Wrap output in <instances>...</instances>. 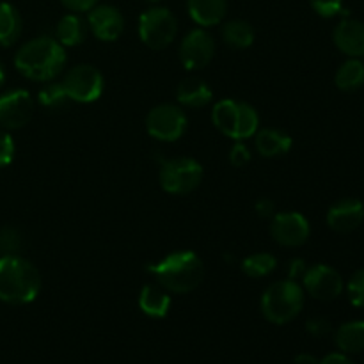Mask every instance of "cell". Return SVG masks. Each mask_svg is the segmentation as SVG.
<instances>
[{
  "mask_svg": "<svg viewBox=\"0 0 364 364\" xmlns=\"http://www.w3.org/2000/svg\"><path fill=\"white\" fill-rule=\"evenodd\" d=\"M63 2V6L66 7V9H70L71 13H89V11L92 9V7L98 4V0H60Z\"/></svg>",
  "mask_w": 364,
  "mask_h": 364,
  "instance_id": "e575fe53",
  "label": "cell"
},
{
  "mask_svg": "<svg viewBox=\"0 0 364 364\" xmlns=\"http://www.w3.org/2000/svg\"><path fill=\"white\" fill-rule=\"evenodd\" d=\"M334 45L345 55L361 59L364 57V23L354 18H345L333 32Z\"/></svg>",
  "mask_w": 364,
  "mask_h": 364,
  "instance_id": "9a60e30c",
  "label": "cell"
},
{
  "mask_svg": "<svg viewBox=\"0 0 364 364\" xmlns=\"http://www.w3.org/2000/svg\"><path fill=\"white\" fill-rule=\"evenodd\" d=\"M23 249V237L16 228H0V252L2 256H14L20 255Z\"/></svg>",
  "mask_w": 364,
  "mask_h": 364,
  "instance_id": "f1b7e54d",
  "label": "cell"
},
{
  "mask_svg": "<svg viewBox=\"0 0 364 364\" xmlns=\"http://www.w3.org/2000/svg\"><path fill=\"white\" fill-rule=\"evenodd\" d=\"M139 308L149 318H164L171 309V295L160 284H144L139 294Z\"/></svg>",
  "mask_w": 364,
  "mask_h": 364,
  "instance_id": "2e32d148",
  "label": "cell"
},
{
  "mask_svg": "<svg viewBox=\"0 0 364 364\" xmlns=\"http://www.w3.org/2000/svg\"><path fill=\"white\" fill-rule=\"evenodd\" d=\"M70 102L92 103L103 92V75L91 64H77L60 80Z\"/></svg>",
  "mask_w": 364,
  "mask_h": 364,
  "instance_id": "ba28073f",
  "label": "cell"
},
{
  "mask_svg": "<svg viewBox=\"0 0 364 364\" xmlns=\"http://www.w3.org/2000/svg\"><path fill=\"white\" fill-rule=\"evenodd\" d=\"M251 149H249L242 141H237V144H235L230 151V162L233 164L235 167H244L251 162Z\"/></svg>",
  "mask_w": 364,
  "mask_h": 364,
  "instance_id": "836d02e7",
  "label": "cell"
},
{
  "mask_svg": "<svg viewBox=\"0 0 364 364\" xmlns=\"http://www.w3.org/2000/svg\"><path fill=\"white\" fill-rule=\"evenodd\" d=\"M259 128V116L252 105L245 102H238V121L235 130V141H245L255 137Z\"/></svg>",
  "mask_w": 364,
  "mask_h": 364,
  "instance_id": "4316f807",
  "label": "cell"
},
{
  "mask_svg": "<svg viewBox=\"0 0 364 364\" xmlns=\"http://www.w3.org/2000/svg\"><path fill=\"white\" fill-rule=\"evenodd\" d=\"M41 290V274L20 255L0 258V301L6 304H31Z\"/></svg>",
  "mask_w": 364,
  "mask_h": 364,
  "instance_id": "3957f363",
  "label": "cell"
},
{
  "mask_svg": "<svg viewBox=\"0 0 364 364\" xmlns=\"http://www.w3.org/2000/svg\"><path fill=\"white\" fill-rule=\"evenodd\" d=\"M89 32L87 20L80 16L78 13L64 14L55 27V39L60 45L66 46H78L85 41Z\"/></svg>",
  "mask_w": 364,
  "mask_h": 364,
  "instance_id": "ffe728a7",
  "label": "cell"
},
{
  "mask_svg": "<svg viewBox=\"0 0 364 364\" xmlns=\"http://www.w3.org/2000/svg\"><path fill=\"white\" fill-rule=\"evenodd\" d=\"M302 288L316 301L329 302L343 294V279L336 269L323 263L308 267L302 276Z\"/></svg>",
  "mask_w": 364,
  "mask_h": 364,
  "instance_id": "9c48e42d",
  "label": "cell"
},
{
  "mask_svg": "<svg viewBox=\"0 0 364 364\" xmlns=\"http://www.w3.org/2000/svg\"><path fill=\"white\" fill-rule=\"evenodd\" d=\"M187 114L173 103L153 107L146 116V132L149 137L162 142H176L187 132Z\"/></svg>",
  "mask_w": 364,
  "mask_h": 364,
  "instance_id": "52a82bcc",
  "label": "cell"
},
{
  "mask_svg": "<svg viewBox=\"0 0 364 364\" xmlns=\"http://www.w3.org/2000/svg\"><path fill=\"white\" fill-rule=\"evenodd\" d=\"M39 103L43 105V109L46 110H63L64 107L70 103V98L66 96V92H64L63 85L55 84V82H46L45 87L39 91V96H38Z\"/></svg>",
  "mask_w": 364,
  "mask_h": 364,
  "instance_id": "83f0119b",
  "label": "cell"
},
{
  "mask_svg": "<svg viewBox=\"0 0 364 364\" xmlns=\"http://www.w3.org/2000/svg\"><path fill=\"white\" fill-rule=\"evenodd\" d=\"M215 55V39L205 28H194L180 45V60L187 70H203Z\"/></svg>",
  "mask_w": 364,
  "mask_h": 364,
  "instance_id": "8fae6325",
  "label": "cell"
},
{
  "mask_svg": "<svg viewBox=\"0 0 364 364\" xmlns=\"http://www.w3.org/2000/svg\"><path fill=\"white\" fill-rule=\"evenodd\" d=\"M306 329L315 338H326L333 333V326L323 316H313V318H309L308 323H306Z\"/></svg>",
  "mask_w": 364,
  "mask_h": 364,
  "instance_id": "1f68e13d",
  "label": "cell"
},
{
  "mask_svg": "<svg viewBox=\"0 0 364 364\" xmlns=\"http://www.w3.org/2000/svg\"><path fill=\"white\" fill-rule=\"evenodd\" d=\"M277 259L270 252H256V255L247 256L242 259V272L251 279H262V277L270 276L276 270Z\"/></svg>",
  "mask_w": 364,
  "mask_h": 364,
  "instance_id": "484cf974",
  "label": "cell"
},
{
  "mask_svg": "<svg viewBox=\"0 0 364 364\" xmlns=\"http://www.w3.org/2000/svg\"><path fill=\"white\" fill-rule=\"evenodd\" d=\"M4 80H6V73H4V68H2V64H0V89H2Z\"/></svg>",
  "mask_w": 364,
  "mask_h": 364,
  "instance_id": "ab89813d",
  "label": "cell"
},
{
  "mask_svg": "<svg viewBox=\"0 0 364 364\" xmlns=\"http://www.w3.org/2000/svg\"><path fill=\"white\" fill-rule=\"evenodd\" d=\"M212 121L220 134L233 139L238 121V102H235V100H220V102H217L212 110Z\"/></svg>",
  "mask_w": 364,
  "mask_h": 364,
  "instance_id": "cb8c5ba5",
  "label": "cell"
},
{
  "mask_svg": "<svg viewBox=\"0 0 364 364\" xmlns=\"http://www.w3.org/2000/svg\"><path fill=\"white\" fill-rule=\"evenodd\" d=\"M223 39L235 50H245L255 43V28L245 20H230L223 27Z\"/></svg>",
  "mask_w": 364,
  "mask_h": 364,
  "instance_id": "d4e9b609",
  "label": "cell"
},
{
  "mask_svg": "<svg viewBox=\"0 0 364 364\" xmlns=\"http://www.w3.org/2000/svg\"><path fill=\"white\" fill-rule=\"evenodd\" d=\"M21 36V16L9 2H0V46H11Z\"/></svg>",
  "mask_w": 364,
  "mask_h": 364,
  "instance_id": "603a6c76",
  "label": "cell"
},
{
  "mask_svg": "<svg viewBox=\"0 0 364 364\" xmlns=\"http://www.w3.org/2000/svg\"><path fill=\"white\" fill-rule=\"evenodd\" d=\"M162 288L171 294H191L205 279L203 259L194 251H174L159 263L148 267Z\"/></svg>",
  "mask_w": 364,
  "mask_h": 364,
  "instance_id": "7a4b0ae2",
  "label": "cell"
},
{
  "mask_svg": "<svg viewBox=\"0 0 364 364\" xmlns=\"http://www.w3.org/2000/svg\"><path fill=\"white\" fill-rule=\"evenodd\" d=\"M304 288L291 279L276 281L262 295V315L274 326H287L294 322L304 309Z\"/></svg>",
  "mask_w": 364,
  "mask_h": 364,
  "instance_id": "277c9868",
  "label": "cell"
},
{
  "mask_svg": "<svg viewBox=\"0 0 364 364\" xmlns=\"http://www.w3.org/2000/svg\"><path fill=\"white\" fill-rule=\"evenodd\" d=\"M256 213H258L259 219H272L276 215V205L270 199H259L256 203Z\"/></svg>",
  "mask_w": 364,
  "mask_h": 364,
  "instance_id": "d590c367",
  "label": "cell"
},
{
  "mask_svg": "<svg viewBox=\"0 0 364 364\" xmlns=\"http://www.w3.org/2000/svg\"><path fill=\"white\" fill-rule=\"evenodd\" d=\"M294 364H320V361H316V358H313L309 354H301L295 358Z\"/></svg>",
  "mask_w": 364,
  "mask_h": 364,
  "instance_id": "f35d334b",
  "label": "cell"
},
{
  "mask_svg": "<svg viewBox=\"0 0 364 364\" xmlns=\"http://www.w3.org/2000/svg\"><path fill=\"white\" fill-rule=\"evenodd\" d=\"M14 159V141L7 132H0V167H6Z\"/></svg>",
  "mask_w": 364,
  "mask_h": 364,
  "instance_id": "d6a6232c",
  "label": "cell"
},
{
  "mask_svg": "<svg viewBox=\"0 0 364 364\" xmlns=\"http://www.w3.org/2000/svg\"><path fill=\"white\" fill-rule=\"evenodd\" d=\"M338 89L343 92H355L364 85V63L361 59L350 57L345 60L336 71L334 77Z\"/></svg>",
  "mask_w": 364,
  "mask_h": 364,
  "instance_id": "7402d4cb",
  "label": "cell"
},
{
  "mask_svg": "<svg viewBox=\"0 0 364 364\" xmlns=\"http://www.w3.org/2000/svg\"><path fill=\"white\" fill-rule=\"evenodd\" d=\"M309 4L322 18H333L343 11V0H309Z\"/></svg>",
  "mask_w": 364,
  "mask_h": 364,
  "instance_id": "4dcf8cb0",
  "label": "cell"
},
{
  "mask_svg": "<svg viewBox=\"0 0 364 364\" xmlns=\"http://www.w3.org/2000/svg\"><path fill=\"white\" fill-rule=\"evenodd\" d=\"M306 269H308V265H306L304 259H301V258L291 259L290 265H288V279H291V281L302 279Z\"/></svg>",
  "mask_w": 364,
  "mask_h": 364,
  "instance_id": "8d00e7d4",
  "label": "cell"
},
{
  "mask_svg": "<svg viewBox=\"0 0 364 364\" xmlns=\"http://www.w3.org/2000/svg\"><path fill=\"white\" fill-rule=\"evenodd\" d=\"M205 171L203 166L188 156L169 159L162 164L159 173L160 187L173 196H185L194 192L201 185Z\"/></svg>",
  "mask_w": 364,
  "mask_h": 364,
  "instance_id": "5b68a950",
  "label": "cell"
},
{
  "mask_svg": "<svg viewBox=\"0 0 364 364\" xmlns=\"http://www.w3.org/2000/svg\"><path fill=\"white\" fill-rule=\"evenodd\" d=\"M148 2H151V4H156V2H160V0H148Z\"/></svg>",
  "mask_w": 364,
  "mask_h": 364,
  "instance_id": "60d3db41",
  "label": "cell"
},
{
  "mask_svg": "<svg viewBox=\"0 0 364 364\" xmlns=\"http://www.w3.org/2000/svg\"><path fill=\"white\" fill-rule=\"evenodd\" d=\"M14 66L36 82H52L63 73L66 66V52L57 39L50 36H39L25 43L14 55Z\"/></svg>",
  "mask_w": 364,
  "mask_h": 364,
  "instance_id": "6da1fadb",
  "label": "cell"
},
{
  "mask_svg": "<svg viewBox=\"0 0 364 364\" xmlns=\"http://www.w3.org/2000/svg\"><path fill=\"white\" fill-rule=\"evenodd\" d=\"M89 31L96 36V39L103 43H112L121 38L124 32V18L117 7L109 4H96L87 13Z\"/></svg>",
  "mask_w": 364,
  "mask_h": 364,
  "instance_id": "4fadbf2b",
  "label": "cell"
},
{
  "mask_svg": "<svg viewBox=\"0 0 364 364\" xmlns=\"http://www.w3.org/2000/svg\"><path fill=\"white\" fill-rule=\"evenodd\" d=\"M176 34L178 20L167 7H149L139 18V36L148 48H167Z\"/></svg>",
  "mask_w": 364,
  "mask_h": 364,
  "instance_id": "8992f818",
  "label": "cell"
},
{
  "mask_svg": "<svg viewBox=\"0 0 364 364\" xmlns=\"http://www.w3.org/2000/svg\"><path fill=\"white\" fill-rule=\"evenodd\" d=\"M34 114V100L25 89H13L0 96V127L18 130L28 124Z\"/></svg>",
  "mask_w": 364,
  "mask_h": 364,
  "instance_id": "7c38bea8",
  "label": "cell"
},
{
  "mask_svg": "<svg viewBox=\"0 0 364 364\" xmlns=\"http://www.w3.org/2000/svg\"><path fill=\"white\" fill-rule=\"evenodd\" d=\"M347 294L355 308L364 309V269L358 270V272L348 279Z\"/></svg>",
  "mask_w": 364,
  "mask_h": 364,
  "instance_id": "f546056e",
  "label": "cell"
},
{
  "mask_svg": "<svg viewBox=\"0 0 364 364\" xmlns=\"http://www.w3.org/2000/svg\"><path fill=\"white\" fill-rule=\"evenodd\" d=\"M334 343L343 354L364 352V320H352L338 327L334 333Z\"/></svg>",
  "mask_w": 364,
  "mask_h": 364,
  "instance_id": "44dd1931",
  "label": "cell"
},
{
  "mask_svg": "<svg viewBox=\"0 0 364 364\" xmlns=\"http://www.w3.org/2000/svg\"><path fill=\"white\" fill-rule=\"evenodd\" d=\"M256 151L267 159H276V156L287 155L291 149V137L284 132L277 130V128H263L258 130L255 135Z\"/></svg>",
  "mask_w": 364,
  "mask_h": 364,
  "instance_id": "ac0fdd59",
  "label": "cell"
},
{
  "mask_svg": "<svg viewBox=\"0 0 364 364\" xmlns=\"http://www.w3.org/2000/svg\"><path fill=\"white\" fill-rule=\"evenodd\" d=\"M176 98L181 105L188 109H203L212 102L213 92L205 80L192 77L180 82L176 89Z\"/></svg>",
  "mask_w": 364,
  "mask_h": 364,
  "instance_id": "d6986e66",
  "label": "cell"
},
{
  "mask_svg": "<svg viewBox=\"0 0 364 364\" xmlns=\"http://www.w3.org/2000/svg\"><path fill=\"white\" fill-rule=\"evenodd\" d=\"M187 11L198 25L213 27L224 20L228 11V0H187Z\"/></svg>",
  "mask_w": 364,
  "mask_h": 364,
  "instance_id": "e0dca14e",
  "label": "cell"
},
{
  "mask_svg": "<svg viewBox=\"0 0 364 364\" xmlns=\"http://www.w3.org/2000/svg\"><path fill=\"white\" fill-rule=\"evenodd\" d=\"M364 223V205L359 199H341L327 212V226L341 235L352 233Z\"/></svg>",
  "mask_w": 364,
  "mask_h": 364,
  "instance_id": "5bb4252c",
  "label": "cell"
},
{
  "mask_svg": "<svg viewBox=\"0 0 364 364\" xmlns=\"http://www.w3.org/2000/svg\"><path fill=\"white\" fill-rule=\"evenodd\" d=\"M320 364H355L352 359H348L347 354L343 352H334V354L326 355V358L320 361Z\"/></svg>",
  "mask_w": 364,
  "mask_h": 364,
  "instance_id": "74e56055",
  "label": "cell"
},
{
  "mask_svg": "<svg viewBox=\"0 0 364 364\" xmlns=\"http://www.w3.org/2000/svg\"><path fill=\"white\" fill-rule=\"evenodd\" d=\"M270 235L283 247H301L311 235L308 219L299 212H281L272 217Z\"/></svg>",
  "mask_w": 364,
  "mask_h": 364,
  "instance_id": "30bf717a",
  "label": "cell"
}]
</instances>
